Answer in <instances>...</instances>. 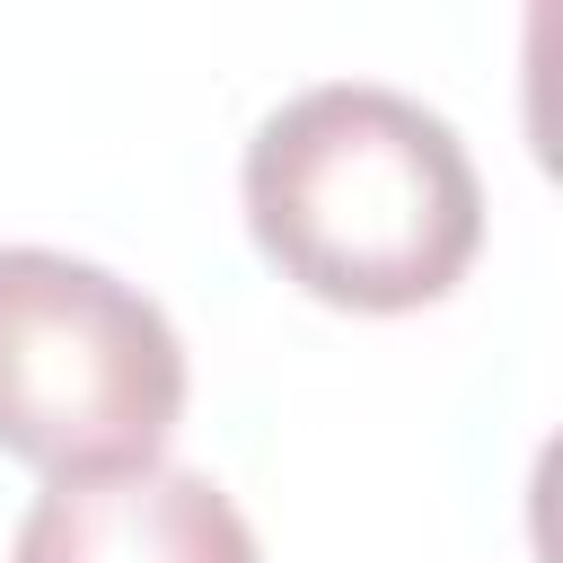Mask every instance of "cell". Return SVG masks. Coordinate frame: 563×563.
Listing matches in <instances>:
<instances>
[{"mask_svg":"<svg viewBox=\"0 0 563 563\" xmlns=\"http://www.w3.org/2000/svg\"><path fill=\"white\" fill-rule=\"evenodd\" d=\"M238 194L282 282L361 317L449 299L484 246V176L457 123L387 79L282 97L246 141Z\"/></svg>","mask_w":563,"mask_h":563,"instance_id":"cell-1","label":"cell"},{"mask_svg":"<svg viewBox=\"0 0 563 563\" xmlns=\"http://www.w3.org/2000/svg\"><path fill=\"white\" fill-rule=\"evenodd\" d=\"M185 422V334L167 308L62 246H0V449L70 475L158 466Z\"/></svg>","mask_w":563,"mask_h":563,"instance_id":"cell-2","label":"cell"},{"mask_svg":"<svg viewBox=\"0 0 563 563\" xmlns=\"http://www.w3.org/2000/svg\"><path fill=\"white\" fill-rule=\"evenodd\" d=\"M9 563H264L246 510L194 466H123L44 484Z\"/></svg>","mask_w":563,"mask_h":563,"instance_id":"cell-3","label":"cell"}]
</instances>
